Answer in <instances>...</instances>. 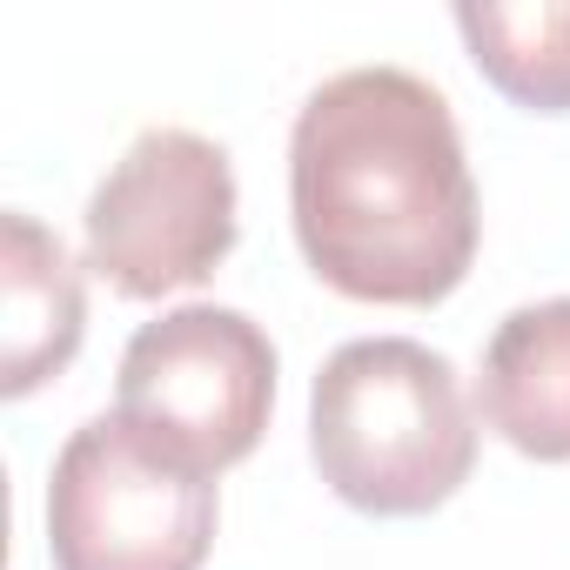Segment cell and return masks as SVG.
I'll return each instance as SVG.
<instances>
[{
    "label": "cell",
    "mask_w": 570,
    "mask_h": 570,
    "mask_svg": "<svg viewBox=\"0 0 570 570\" xmlns=\"http://www.w3.org/2000/svg\"><path fill=\"white\" fill-rule=\"evenodd\" d=\"M483 423L537 463H570V296L523 303L483 343Z\"/></svg>",
    "instance_id": "obj_7"
},
{
    "label": "cell",
    "mask_w": 570,
    "mask_h": 570,
    "mask_svg": "<svg viewBox=\"0 0 570 570\" xmlns=\"http://www.w3.org/2000/svg\"><path fill=\"white\" fill-rule=\"evenodd\" d=\"M309 456L363 517H430L476 470V416L443 350L410 336L343 343L309 390Z\"/></svg>",
    "instance_id": "obj_2"
},
{
    "label": "cell",
    "mask_w": 570,
    "mask_h": 570,
    "mask_svg": "<svg viewBox=\"0 0 570 570\" xmlns=\"http://www.w3.org/2000/svg\"><path fill=\"white\" fill-rule=\"evenodd\" d=\"M456 35L503 101L530 115H570V0H463Z\"/></svg>",
    "instance_id": "obj_8"
},
{
    "label": "cell",
    "mask_w": 570,
    "mask_h": 570,
    "mask_svg": "<svg viewBox=\"0 0 570 570\" xmlns=\"http://www.w3.org/2000/svg\"><path fill=\"white\" fill-rule=\"evenodd\" d=\"M289 222L303 262L350 303L456 296L483 208L443 88L410 68L330 75L289 128Z\"/></svg>",
    "instance_id": "obj_1"
},
{
    "label": "cell",
    "mask_w": 570,
    "mask_h": 570,
    "mask_svg": "<svg viewBox=\"0 0 570 570\" xmlns=\"http://www.w3.org/2000/svg\"><path fill=\"white\" fill-rule=\"evenodd\" d=\"M215 517V476L161 456L121 416H88L48 476L55 570H202Z\"/></svg>",
    "instance_id": "obj_4"
},
{
    "label": "cell",
    "mask_w": 570,
    "mask_h": 570,
    "mask_svg": "<svg viewBox=\"0 0 570 570\" xmlns=\"http://www.w3.org/2000/svg\"><path fill=\"white\" fill-rule=\"evenodd\" d=\"M275 410V343L255 316L181 303L141 323L121 350L115 416L161 456L222 476L255 456Z\"/></svg>",
    "instance_id": "obj_3"
},
{
    "label": "cell",
    "mask_w": 570,
    "mask_h": 570,
    "mask_svg": "<svg viewBox=\"0 0 570 570\" xmlns=\"http://www.w3.org/2000/svg\"><path fill=\"white\" fill-rule=\"evenodd\" d=\"M88 336L81 268L28 208L0 215V396H35Z\"/></svg>",
    "instance_id": "obj_6"
},
{
    "label": "cell",
    "mask_w": 570,
    "mask_h": 570,
    "mask_svg": "<svg viewBox=\"0 0 570 570\" xmlns=\"http://www.w3.org/2000/svg\"><path fill=\"white\" fill-rule=\"evenodd\" d=\"M88 268L128 303L208 282L235 248L228 148L195 128H141L81 215Z\"/></svg>",
    "instance_id": "obj_5"
}]
</instances>
